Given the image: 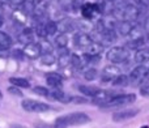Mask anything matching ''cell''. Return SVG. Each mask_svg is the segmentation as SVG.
<instances>
[{
  "label": "cell",
  "instance_id": "obj_6",
  "mask_svg": "<svg viewBox=\"0 0 149 128\" xmlns=\"http://www.w3.org/2000/svg\"><path fill=\"white\" fill-rule=\"evenodd\" d=\"M114 13L115 15H119L122 18H124V20L127 21H131V20H136L137 16H139V9H137L135 5L132 4H127L124 8H122L120 10H114Z\"/></svg>",
  "mask_w": 149,
  "mask_h": 128
},
{
  "label": "cell",
  "instance_id": "obj_33",
  "mask_svg": "<svg viewBox=\"0 0 149 128\" xmlns=\"http://www.w3.org/2000/svg\"><path fill=\"white\" fill-rule=\"evenodd\" d=\"M33 92L34 93H37L38 95H49V90L46 89V88H43V86H36V88H33Z\"/></svg>",
  "mask_w": 149,
  "mask_h": 128
},
{
  "label": "cell",
  "instance_id": "obj_46",
  "mask_svg": "<svg viewBox=\"0 0 149 128\" xmlns=\"http://www.w3.org/2000/svg\"><path fill=\"white\" fill-rule=\"evenodd\" d=\"M1 98H3V94H1V92H0V99H1Z\"/></svg>",
  "mask_w": 149,
  "mask_h": 128
},
{
  "label": "cell",
  "instance_id": "obj_25",
  "mask_svg": "<svg viewBox=\"0 0 149 128\" xmlns=\"http://www.w3.org/2000/svg\"><path fill=\"white\" fill-rule=\"evenodd\" d=\"M55 45H56L59 49H64V47L68 45L67 35H65V34H59V35L56 37V39H55Z\"/></svg>",
  "mask_w": 149,
  "mask_h": 128
},
{
  "label": "cell",
  "instance_id": "obj_19",
  "mask_svg": "<svg viewBox=\"0 0 149 128\" xmlns=\"http://www.w3.org/2000/svg\"><path fill=\"white\" fill-rule=\"evenodd\" d=\"M149 60V47L148 49H139L135 54V62L136 63H144Z\"/></svg>",
  "mask_w": 149,
  "mask_h": 128
},
{
  "label": "cell",
  "instance_id": "obj_45",
  "mask_svg": "<svg viewBox=\"0 0 149 128\" xmlns=\"http://www.w3.org/2000/svg\"><path fill=\"white\" fill-rule=\"evenodd\" d=\"M141 128H149V126H143Z\"/></svg>",
  "mask_w": 149,
  "mask_h": 128
},
{
  "label": "cell",
  "instance_id": "obj_38",
  "mask_svg": "<svg viewBox=\"0 0 149 128\" xmlns=\"http://www.w3.org/2000/svg\"><path fill=\"white\" fill-rule=\"evenodd\" d=\"M8 92H9L10 94L13 93V94H16V95H22L20 92H18V89H16V88H9V89H8Z\"/></svg>",
  "mask_w": 149,
  "mask_h": 128
},
{
  "label": "cell",
  "instance_id": "obj_2",
  "mask_svg": "<svg viewBox=\"0 0 149 128\" xmlns=\"http://www.w3.org/2000/svg\"><path fill=\"white\" fill-rule=\"evenodd\" d=\"M128 56L130 51L127 50V47H113L106 54L107 60H110L111 63H123L128 59Z\"/></svg>",
  "mask_w": 149,
  "mask_h": 128
},
{
  "label": "cell",
  "instance_id": "obj_30",
  "mask_svg": "<svg viewBox=\"0 0 149 128\" xmlns=\"http://www.w3.org/2000/svg\"><path fill=\"white\" fill-rule=\"evenodd\" d=\"M39 46H41L42 54H46V52H52V51H51V50H52L51 45H50L49 42L46 41V39H43V42H41V43H39Z\"/></svg>",
  "mask_w": 149,
  "mask_h": 128
},
{
  "label": "cell",
  "instance_id": "obj_9",
  "mask_svg": "<svg viewBox=\"0 0 149 128\" xmlns=\"http://www.w3.org/2000/svg\"><path fill=\"white\" fill-rule=\"evenodd\" d=\"M22 52L26 58H29V59H36V58H38L39 55L42 54L39 43H34V42L25 45V49H24Z\"/></svg>",
  "mask_w": 149,
  "mask_h": 128
},
{
  "label": "cell",
  "instance_id": "obj_32",
  "mask_svg": "<svg viewBox=\"0 0 149 128\" xmlns=\"http://www.w3.org/2000/svg\"><path fill=\"white\" fill-rule=\"evenodd\" d=\"M71 64L74 67V68H80L82 65V60L79 55H72V60H71Z\"/></svg>",
  "mask_w": 149,
  "mask_h": 128
},
{
  "label": "cell",
  "instance_id": "obj_34",
  "mask_svg": "<svg viewBox=\"0 0 149 128\" xmlns=\"http://www.w3.org/2000/svg\"><path fill=\"white\" fill-rule=\"evenodd\" d=\"M60 4V7L63 8V9H70L71 7H72V3L73 0H58Z\"/></svg>",
  "mask_w": 149,
  "mask_h": 128
},
{
  "label": "cell",
  "instance_id": "obj_15",
  "mask_svg": "<svg viewBox=\"0 0 149 128\" xmlns=\"http://www.w3.org/2000/svg\"><path fill=\"white\" fill-rule=\"evenodd\" d=\"M33 37H34V34H33V29H30V28H25L22 30V33L18 35V39H20V42L21 43H25V45H28V43H31L33 42Z\"/></svg>",
  "mask_w": 149,
  "mask_h": 128
},
{
  "label": "cell",
  "instance_id": "obj_44",
  "mask_svg": "<svg viewBox=\"0 0 149 128\" xmlns=\"http://www.w3.org/2000/svg\"><path fill=\"white\" fill-rule=\"evenodd\" d=\"M106 1H109V3H113V1H115V0H106Z\"/></svg>",
  "mask_w": 149,
  "mask_h": 128
},
{
  "label": "cell",
  "instance_id": "obj_8",
  "mask_svg": "<svg viewBox=\"0 0 149 128\" xmlns=\"http://www.w3.org/2000/svg\"><path fill=\"white\" fill-rule=\"evenodd\" d=\"M139 114V110L136 109H130V110H123V111H116V113L113 114V120L119 123V122H124L128 120V119L134 118Z\"/></svg>",
  "mask_w": 149,
  "mask_h": 128
},
{
  "label": "cell",
  "instance_id": "obj_41",
  "mask_svg": "<svg viewBox=\"0 0 149 128\" xmlns=\"http://www.w3.org/2000/svg\"><path fill=\"white\" fill-rule=\"evenodd\" d=\"M9 1L10 0H0V4H7V3L9 4Z\"/></svg>",
  "mask_w": 149,
  "mask_h": 128
},
{
  "label": "cell",
  "instance_id": "obj_21",
  "mask_svg": "<svg viewBox=\"0 0 149 128\" xmlns=\"http://www.w3.org/2000/svg\"><path fill=\"white\" fill-rule=\"evenodd\" d=\"M12 45V39L4 31H0V50H8Z\"/></svg>",
  "mask_w": 149,
  "mask_h": 128
},
{
  "label": "cell",
  "instance_id": "obj_13",
  "mask_svg": "<svg viewBox=\"0 0 149 128\" xmlns=\"http://www.w3.org/2000/svg\"><path fill=\"white\" fill-rule=\"evenodd\" d=\"M103 50V45L102 43H98V42H92V43L89 45V46L86 47V50H85V54L89 55V56H98V55L102 52Z\"/></svg>",
  "mask_w": 149,
  "mask_h": 128
},
{
  "label": "cell",
  "instance_id": "obj_36",
  "mask_svg": "<svg viewBox=\"0 0 149 128\" xmlns=\"http://www.w3.org/2000/svg\"><path fill=\"white\" fill-rule=\"evenodd\" d=\"M22 55H24L22 51H18V50H13V51H12V56H13V58L21 59V58H22Z\"/></svg>",
  "mask_w": 149,
  "mask_h": 128
},
{
  "label": "cell",
  "instance_id": "obj_20",
  "mask_svg": "<svg viewBox=\"0 0 149 128\" xmlns=\"http://www.w3.org/2000/svg\"><path fill=\"white\" fill-rule=\"evenodd\" d=\"M71 60H72V55L70 54L68 50L64 49V52H62L59 59H58V64H59L60 68H63V67H67L68 64H71Z\"/></svg>",
  "mask_w": 149,
  "mask_h": 128
},
{
  "label": "cell",
  "instance_id": "obj_26",
  "mask_svg": "<svg viewBox=\"0 0 149 128\" xmlns=\"http://www.w3.org/2000/svg\"><path fill=\"white\" fill-rule=\"evenodd\" d=\"M36 34L39 37V38L46 39V37L49 35V34H47V30H46V25H43V24H39V25L36 28Z\"/></svg>",
  "mask_w": 149,
  "mask_h": 128
},
{
  "label": "cell",
  "instance_id": "obj_5",
  "mask_svg": "<svg viewBox=\"0 0 149 128\" xmlns=\"http://www.w3.org/2000/svg\"><path fill=\"white\" fill-rule=\"evenodd\" d=\"M22 109L28 113H45L50 109V106L47 103L38 102V101L25 99L22 101Z\"/></svg>",
  "mask_w": 149,
  "mask_h": 128
},
{
  "label": "cell",
  "instance_id": "obj_14",
  "mask_svg": "<svg viewBox=\"0 0 149 128\" xmlns=\"http://www.w3.org/2000/svg\"><path fill=\"white\" fill-rule=\"evenodd\" d=\"M49 95L51 98H54V99H58V101H60V102H63V103H68V102L72 101V97L68 95V94H65V93L62 92V90L54 89L51 93H49Z\"/></svg>",
  "mask_w": 149,
  "mask_h": 128
},
{
  "label": "cell",
  "instance_id": "obj_39",
  "mask_svg": "<svg viewBox=\"0 0 149 128\" xmlns=\"http://www.w3.org/2000/svg\"><path fill=\"white\" fill-rule=\"evenodd\" d=\"M24 1H25V0H10L9 4H12V5H21Z\"/></svg>",
  "mask_w": 149,
  "mask_h": 128
},
{
  "label": "cell",
  "instance_id": "obj_42",
  "mask_svg": "<svg viewBox=\"0 0 149 128\" xmlns=\"http://www.w3.org/2000/svg\"><path fill=\"white\" fill-rule=\"evenodd\" d=\"M3 13H4V10H3V7L0 5V17H3Z\"/></svg>",
  "mask_w": 149,
  "mask_h": 128
},
{
  "label": "cell",
  "instance_id": "obj_40",
  "mask_svg": "<svg viewBox=\"0 0 149 128\" xmlns=\"http://www.w3.org/2000/svg\"><path fill=\"white\" fill-rule=\"evenodd\" d=\"M145 30H147V31H149V17L147 18V20H145Z\"/></svg>",
  "mask_w": 149,
  "mask_h": 128
},
{
  "label": "cell",
  "instance_id": "obj_7",
  "mask_svg": "<svg viewBox=\"0 0 149 128\" xmlns=\"http://www.w3.org/2000/svg\"><path fill=\"white\" fill-rule=\"evenodd\" d=\"M100 12H101V8L97 4H93V3H84L81 7V15L86 20H92Z\"/></svg>",
  "mask_w": 149,
  "mask_h": 128
},
{
  "label": "cell",
  "instance_id": "obj_3",
  "mask_svg": "<svg viewBox=\"0 0 149 128\" xmlns=\"http://www.w3.org/2000/svg\"><path fill=\"white\" fill-rule=\"evenodd\" d=\"M148 68L144 65H137L136 68L132 69L131 74H130V81H131V84L134 85V86H137V85L143 84L144 81H147L148 79Z\"/></svg>",
  "mask_w": 149,
  "mask_h": 128
},
{
  "label": "cell",
  "instance_id": "obj_35",
  "mask_svg": "<svg viewBox=\"0 0 149 128\" xmlns=\"http://www.w3.org/2000/svg\"><path fill=\"white\" fill-rule=\"evenodd\" d=\"M82 4H84V0H73L72 7H73V9H79V8L82 7Z\"/></svg>",
  "mask_w": 149,
  "mask_h": 128
},
{
  "label": "cell",
  "instance_id": "obj_29",
  "mask_svg": "<svg viewBox=\"0 0 149 128\" xmlns=\"http://www.w3.org/2000/svg\"><path fill=\"white\" fill-rule=\"evenodd\" d=\"M54 62H55V56L52 52H46V54H43V56H42V63L43 64L50 65V64H52Z\"/></svg>",
  "mask_w": 149,
  "mask_h": 128
},
{
  "label": "cell",
  "instance_id": "obj_18",
  "mask_svg": "<svg viewBox=\"0 0 149 128\" xmlns=\"http://www.w3.org/2000/svg\"><path fill=\"white\" fill-rule=\"evenodd\" d=\"M115 29H118L119 34H122V35H127V34L131 33V30L134 28H132V25H131V22H130V21L123 20V21H120V22L116 24V28Z\"/></svg>",
  "mask_w": 149,
  "mask_h": 128
},
{
  "label": "cell",
  "instance_id": "obj_23",
  "mask_svg": "<svg viewBox=\"0 0 149 128\" xmlns=\"http://www.w3.org/2000/svg\"><path fill=\"white\" fill-rule=\"evenodd\" d=\"M113 84L115 85V86H126V85L130 84V79L126 74H118V76L113 80Z\"/></svg>",
  "mask_w": 149,
  "mask_h": 128
},
{
  "label": "cell",
  "instance_id": "obj_43",
  "mask_svg": "<svg viewBox=\"0 0 149 128\" xmlns=\"http://www.w3.org/2000/svg\"><path fill=\"white\" fill-rule=\"evenodd\" d=\"M3 25V17H0V26Z\"/></svg>",
  "mask_w": 149,
  "mask_h": 128
},
{
  "label": "cell",
  "instance_id": "obj_4",
  "mask_svg": "<svg viewBox=\"0 0 149 128\" xmlns=\"http://www.w3.org/2000/svg\"><path fill=\"white\" fill-rule=\"evenodd\" d=\"M135 99H136L135 94H118V95H114L110 101L101 105V107H115V106L127 105V103L135 102Z\"/></svg>",
  "mask_w": 149,
  "mask_h": 128
},
{
  "label": "cell",
  "instance_id": "obj_24",
  "mask_svg": "<svg viewBox=\"0 0 149 128\" xmlns=\"http://www.w3.org/2000/svg\"><path fill=\"white\" fill-rule=\"evenodd\" d=\"M21 10H24L25 15H33L34 3L31 1V0H25V1L21 4Z\"/></svg>",
  "mask_w": 149,
  "mask_h": 128
},
{
  "label": "cell",
  "instance_id": "obj_37",
  "mask_svg": "<svg viewBox=\"0 0 149 128\" xmlns=\"http://www.w3.org/2000/svg\"><path fill=\"white\" fill-rule=\"evenodd\" d=\"M72 102H74V103H84V102H86V99H85V98H80V97H73Z\"/></svg>",
  "mask_w": 149,
  "mask_h": 128
},
{
  "label": "cell",
  "instance_id": "obj_27",
  "mask_svg": "<svg viewBox=\"0 0 149 128\" xmlns=\"http://www.w3.org/2000/svg\"><path fill=\"white\" fill-rule=\"evenodd\" d=\"M58 24L54 22V21H49V22L46 24V30H47V34L49 35H54L55 33L58 31Z\"/></svg>",
  "mask_w": 149,
  "mask_h": 128
},
{
  "label": "cell",
  "instance_id": "obj_17",
  "mask_svg": "<svg viewBox=\"0 0 149 128\" xmlns=\"http://www.w3.org/2000/svg\"><path fill=\"white\" fill-rule=\"evenodd\" d=\"M145 42L147 41H145L144 37H139V38H135V39H130V41L127 42L126 47L130 50H139L144 46Z\"/></svg>",
  "mask_w": 149,
  "mask_h": 128
},
{
  "label": "cell",
  "instance_id": "obj_22",
  "mask_svg": "<svg viewBox=\"0 0 149 128\" xmlns=\"http://www.w3.org/2000/svg\"><path fill=\"white\" fill-rule=\"evenodd\" d=\"M10 84L15 85V86H18V88H29L30 84L26 79H22V77H10L9 79Z\"/></svg>",
  "mask_w": 149,
  "mask_h": 128
},
{
  "label": "cell",
  "instance_id": "obj_12",
  "mask_svg": "<svg viewBox=\"0 0 149 128\" xmlns=\"http://www.w3.org/2000/svg\"><path fill=\"white\" fill-rule=\"evenodd\" d=\"M118 74H119V68H116V67H114V65H109L103 69L102 81L106 82V81H110V80H114Z\"/></svg>",
  "mask_w": 149,
  "mask_h": 128
},
{
  "label": "cell",
  "instance_id": "obj_28",
  "mask_svg": "<svg viewBox=\"0 0 149 128\" xmlns=\"http://www.w3.org/2000/svg\"><path fill=\"white\" fill-rule=\"evenodd\" d=\"M97 74H98L97 69L90 68V69H88V71H85L84 77H85V80H88V81H92V80H94L95 77H97Z\"/></svg>",
  "mask_w": 149,
  "mask_h": 128
},
{
  "label": "cell",
  "instance_id": "obj_10",
  "mask_svg": "<svg viewBox=\"0 0 149 128\" xmlns=\"http://www.w3.org/2000/svg\"><path fill=\"white\" fill-rule=\"evenodd\" d=\"M92 42H93L92 38L85 33H77L73 38V43L76 45L77 47H81V49H86Z\"/></svg>",
  "mask_w": 149,
  "mask_h": 128
},
{
  "label": "cell",
  "instance_id": "obj_1",
  "mask_svg": "<svg viewBox=\"0 0 149 128\" xmlns=\"http://www.w3.org/2000/svg\"><path fill=\"white\" fill-rule=\"evenodd\" d=\"M89 122H90L89 115H86L84 113H73L70 114V115L58 118L55 123L65 127V126H81V124H86Z\"/></svg>",
  "mask_w": 149,
  "mask_h": 128
},
{
  "label": "cell",
  "instance_id": "obj_16",
  "mask_svg": "<svg viewBox=\"0 0 149 128\" xmlns=\"http://www.w3.org/2000/svg\"><path fill=\"white\" fill-rule=\"evenodd\" d=\"M79 90L85 95H90V97H95L98 95L102 90L100 88H95V86H88V85H80L79 86Z\"/></svg>",
  "mask_w": 149,
  "mask_h": 128
},
{
  "label": "cell",
  "instance_id": "obj_11",
  "mask_svg": "<svg viewBox=\"0 0 149 128\" xmlns=\"http://www.w3.org/2000/svg\"><path fill=\"white\" fill-rule=\"evenodd\" d=\"M46 81L50 86H52L54 89H58V88H60L63 84V77L58 73H47Z\"/></svg>",
  "mask_w": 149,
  "mask_h": 128
},
{
  "label": "cell",
  "instance_id": "obj_31",
  "mask_svg": "<svg viewBox=\"0 0 149 128\" xmlns=\"http://www.w3.org/2000/svg\"><path fill=\"white\" fill-rule=\"evenodd\" d=\"M140 94L143 97H149V80L144 81V84L140 86Z\"/></svg>",
  "mask_w": 149,
  "mask_h": 128
}]
</instances>
